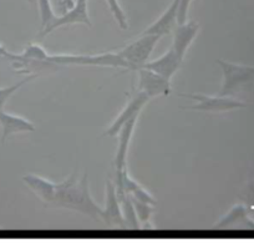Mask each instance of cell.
<instances>
[{
	"label": "cell",
	"mask_w": 254,
	"mask_h": 249,
	"mask_svg": "<svg viewBox=\"0 0 254 249\" xmlns=\"http://www.w3.org/2000/svg\"><path fill=\"white\" fill-rule=\"evenodd\" d=\"M77 175H79V171L75 168L66 180L56 183L55 196L48 207L71 209L94 219H100L101 207L97 206V203L91 197L89 177L86 173L80 178L77 177Z\"/></svg>",
	"instance_id": "obj_1"
},
{
	"label": "cell",
	"mask_w": 254,
	"mask_h": 249,
	"mask_svg": "<svg viewBox=\"0 0 254 249\" xmlns=\"http://www.w3.org/2000/svg\"><path fill=\"white\" fill-rule=\"evenodd\" d=\"M49 62L54 65H82V66H101L114 69L130 70L126 61L119 53H106L100 55H49Z\"/></svg>",
	"instance_id": "obj_2"
},
{
	"label": "cell",
	"mask_w": 254,
	"mask_h": 249,
	"mask_svg": "<svg viewBox=\"0 0 254 249\" xmlns=\"http://www.w3.org/2000/svg\"><path fill=\"white\" fill-rule=\"evenodd\" d=\"M217 64L223 72V82L218 94L221 96H234L242 87L254 80V66L233 64L221 59L217 60Z\"/></svg>",
	"instance_id": "obj_3"
},
{
	"label": "cell",
	"mask_w": 254,
	"mask_h": 249,
	"mask_svg": "<svg viewBox=\"0 0 254 249\" xmlns=\"http://www.w3.org/2000/svg\"><path fill=\"white\" fill-rule=\"evenodd\" d=\"M162 36L152 35V34H141L137 40L132 41L122 50L119 51V55L127 62L130 70L137 71L138 69L145 66L150 59L153 49L157 45Z\"/></svg>",
	"instance_id": "obj_4"
},
{
	"label": "cell",
	"mask_w": 254,
	"mask_h": 249,
	"mask_svg": "<svg viewBox=\"0 0 254 249\" xmlns=\"http://www.w3.org/2000/svg\"><path fill=\"white\" fill-rule=\"evenodd\" d=\"M180 96L187 97V99L196 100V104L190 106H182L183 110H192V111H203V112H227L232 110L244 109L247 104L233 99L231 96H209V95L202 94H180Z\"/></svg>",
	"instance_id": "obj_5"
},
{
	"label": "cell",
	"mask_w": 254,
	"mask_h": 249,
	"mask_svg": "<svg viewBox=\"0 0 254 249\" xmlns=\"http://www.w3.org/2000/svg\"><path fill=\"white\" fill-rule=\"evenodd\" d=\"M87 1L89 0H75V4L70 10L66 13H64L63 15L56 16L55 20L48 26V28L43 29L39 33V36L41 39L45 38L48 34L53 33L56 29L61 28L65 25H74V24H85V25L91 28L92 23L91 19L89 16V11H87Z\"/></svg>",
	"instance_id": "obj_6"
},
{
	"label": "cell",
	"mask_w": 254,
	"mask_h": 249,
	"mask_svg": "<svg viewBox=\"0 0 254 249\" xmlns=\"http://www.w3.org/2000/svg\"><path fill=\"white\" fill-rule=\"evenodd\" d=\"M150 100L151 99L147 95L136 90V92L132 94V96L130 97V100H128V102L126 104V106L124 107V110L120 112L119 116L115 119V121L112 122L111 126L107 128L106 135L110 136V137H115V136L120 132L121 127L126 124V122H128L132 119H137L138 115L141 114L143 107L148 104Z\"/></svg>",
	"instance_id": "obj_7"
},
{
	"label": "cell",
	"mask_w": 254,
	"mask_h": 249,
	"mask_svg": "<svg viewBox=\"0 0 254 249\" xmlns=\"http://www.w3.org/2000/svg\"><path fill=\"white\" fill-rule=\"evenodd\" d=\"M138 72L137 91L143 92L150 99L157 96H167L171 92V81L146 67H141Z\"/></svg>",
	"instance_id": "obj_8"
},
{
	"label": "cell",
	"mask_w": 254,
	"mask_h": 249,
	"mask_svg": "<svg viewBox=\"0 0 254 249\" xmlns=\"http://www.w3.org/2000/svg\"><path fill=\"white\" fill-rule=\"evenodd\" d=\"M100 219H102L110 227L127 228L126 222L122 217L121 206H120L119 198H117L115 183L111 180L106 181V198H105V207L101 208Z\"/></svg>",
	"instance_id": "obj_9"
},
{
	"label": "cell",
	"mask_w": 254,
	"mask_h": 249,
	"mask_svg": "<svg viewBox=\"0 0 254 249\" xmlns=\"http://www.w3.org/2000/svg\"><path fill=\"white\" fill-rule=\"evenodd\" d=\"M198 31L199 24L193 20L185 21L183 24H177V26L173 29V40L171 48L173 49V51L177 54L181 60L185 59L186 53L190 49V44L193 43V40L196 39Z\"/></svg>",
	"instance_id": "obj_10"
},
{
	"label": "cell",
	"mask_w": 254,
	"mask_h": 249,
	"mask_svg": "<svg viewBox=\"0 0 254 249\" xmlns=\"http://www.w3.org/2000/svg\"><path fill=\"white\" fill-rule=\"evenodd\" d=\"M181 0H172L171 5L163 11L162 15L157 19L153 24H151L142 34H152V35H170L172 34L173 29L177 26L178 20V9H180Z\"/></svg>",
	"instance_id": "obj_11"
},
{
	"label": "cell",
	"mask_w": 254,
	"mask_h": 249,
	"mask_svg": "<svg viewBox=\"0 0 254 249\" xmlns=\"http://www.w3.org/2000/svg\"><path fill=\"white\" fill-rule=\"evenodd\" d=\"M182 61L177 56V54L173 51V49L171 48L170 50L166 54H163L161 58L156 59L153 61H147L145 64L146 69H150L152 71H155L156 74L161 75L165 79L170 80L173 77V75L180 70L181 65H182Z\"/></svg>",
	"instance_id": "obj_12"
},
{
	"label": "cell",
	"mask_w": 254,
	"mask_h": 249,
	"mask_svg": "<svg viewBox=\"0 0 254 249\" xmlns=\"http://www.w3.org/2000/svg\"><path fill=\"white\" fill-rule=\"evenodd\" d=\"M0 126L3 128V137L1 141L5 142L8 137H10L14 133L19 132H34L35 126L33 122L18 115L9 114V112L1 110L0 111Z\"/></svg>",
	"instance_id": "obj_13"
},
{
	"label": "cell",
	"mask_w": 254,
	"mask_h": 249,
	"mask_svg": "<svg viewBox=\"0 0 254 249\" xmlns=\"http://www.w3.org/2000/svg\"><path fill=\"white\" fill-rule=\"evenodd\" d=\"M137 119H132L124 124L120 130L119 135V147L116 151V157H115V166H116V172H121L127 166V153L130 148L131 140H132L133 131L136 127Z\"/></svg>",
	"instance_id": "obj_14"
},
{
	"label": "cell",
	"mask_w": 254,
	"mask_h": 249,
	"mask_svg": "<svg viewBox=\"0 0 254 249\" xmlns=\"http://www.w3.org/2000/svg\"><path fill=\"white\" fill-rule=\"evenodd\" d=\"M217 229H229V228H243L254 229V221L248 214L246 207L236 206L216 224Z\"/></svg>",
	"instance_id": "obj_15"
},
{
	"label": "cell",
	"mask_w": 254,
	"mask_h": 249,
	"mask_svg": "<svg viewBox=\"0 0 254 249\" xmlns=\"http://www.w3.org/2000/svg\"><path fill=\"white\" fill-rule=\"evenodd\" d=\"M23 181L29 188L38 196V198L43 201L45 206H49V203L53 201L54 196H55L56 183L36 175L24 176Z\"/></svg>",
	"instance_id": "obj_16"
},
{
	"label": "cell",
	"mask_w": 254,
	"mask_h": 249,
	"mask_svg": "<svg viewBox=\"0 0 254 249\" xmlns=\"http://www.w3.org/2000/svg\"><path fill=\"white\" fill-rule=\"evenodd\" d=\"M122 185H124L125 192H126L131 198L145 202V203L148 204H152V206H156V203H157L150 192L146 191L140 183H137L135 180H132V178L128 176L127 170L122 171Z\"/></svg>",
	"instance_id": "obj_17"
},
{
	"label": "cell",
	"mask_w": 254,
	"mask_h": 249,
	"mask_svg": "<svg viewBox=\"0 0 254 249\" xmlns=\"http://www.w3.org/2000/svg\"><path fill=\"white\" fill-rule=\"evenodd\" d=\"M132 199L133 208H135L136 216H137L138 222H140V226H142L141 228L143 229H153V227H151V218H152V214L155 213V206L152 204L145 203V202L137 201V199Z\"/></svg>",
	"instance_id": "obj_18"
},
{
	"label": "cell",
	"mask_w": 254,
	"mask_h": 249,
	"mask_svg": "<svg viewBox=\"0 0 254 249\" xmlns=\"http://www.w3.org/2000/svg\"><path fill=\"white\" fill-rule=\"evenodd\" d=\"M36 76H38V75H29V76H26L25 79L20 80V81L16 82V84H14V85H11V86L0 87V111H1V110H4V106H5V104L8 102V100L10 99V97L13 96V95L15 94V92L18 91L21 86H24L25 84H28L29 81L34 80Z\"/></svg>",
	"instance_id": "obj_19"
},
{
	"label": "cell",
	"mask_w": 254,
	"mask_h": 249,
	"mask_svg": "<svg viewBox=\"0 0 254 249\" xmlns=\"http://www.w3.org/2000/svg\"><path fill=\"white\" fill-rule=\"evenodd\" d=\"M39 13H40L41 30L48 28L51 23L56 19V14L54 11L50 0H38Z\"/></svg>",
	"instance_id": "obj_20"
},
{
	"label": "cell",
	"mask_w": 254,
	"mask_h": 249,
	"mask_svg": "<svg viewBox=\"0 0 254 249\" xmlns=\"http://www.w3.org/2000/svg\"><path fill=\"white\" fill-rule=\"evenodd\" d=\"M106 3H107V5H109V9H110V11H111L112 16L115 18L116 23L119 24L120 28H121L122 30H126V29H128V21H127V16H126V14H125L124 9H122L121 5H120L119 0H106Z\"/></svg>",
	"instance_id": "obj_21"
},
{
	"label": "cell",
	"mask_w": 254,
	"mask_h": 249,
	"mask_svg": "<svg viewBox=\"0 0 254 249\" xmlns=\"http://www.w3.org/2000/svg\"><path fill=\"white\" fill-rule=\"evenodd\" d=\"M190 3H192V0H181L180 9H178V16H177L178 24H183L185 21H187V14H188V9H190Z\"/></svg>",
	"instance_id": "obj_22"
},
{
	"label": "cell",
	"mask_w": 254,
	"mask_h": 249,
	"mask_svg": "<svg viewBox=\"0 0 254 249\" xmlns=\"http://www.w3.org/2000/svg\"><path fill=\"white\" fill-rule=\"evenodd\" d=\"M9 53H10V51H8V50H6V49L4 48V46L1 45V44H0V58L6 59V58H8Z\"/></svg>",
	"instance_id": "obj_23"
},
{
	"label": "cell",
	"mask_w": 254,
	"mask_h": 249,
	"mask_svg": "<svg viewBox=\"0 0 254 249\" xmlns=\"http://www.w3.org/2000/svg\"><path fill=\"white\" fill-rule=\"evenodd\" d=\"M247 211H248V214L251 216V218L254 221V207H249V208H247Z\"/></svg>",
	"instance_id": "obj_24"
},
{
	"label": "cell",
	"mask_w": 254,
	"mask_h": 249,
	"mask_svg": "<svg viewBox=\"0 0 254 249\" xmlns=\"http://www.w3.org/2000/svg\"><path fill=\"white\" fill-rule=\"evenodd\" d=\"M28 1H30V3H31V0H28Z\"/></svg>",
	"instance_id": "obj_25"
}]
</instances>
